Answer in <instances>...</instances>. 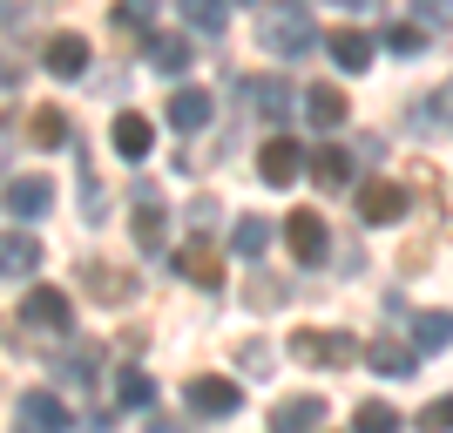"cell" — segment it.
Masks as SVG:
<instances>
[{"label": "cell", "mask_w": 453, "mask_h": 433, "mask_svg": "<svg viewBox=\"0 0 453 433\" xmlns=\"http://www.w3.org/2000/svg\"><path fill=\"white\" fill-rule=\"evenodd\" d=\"M257 41H265L271 55H311V48H325L319 41V27H311V14H304V0H284V7H271L265 14V27H257Z\"/></svg>", "instance_id": "cell-1"}, {"label": "cell", "mask_w": 453, "mask_h": 433, "mask_svg": "<svg viewBox=\"0 0 453 433\" xmlns=\"http://www.w3.org/2000/svg\"><path fill=\"white\" fill-rule=\"evenodd\" d=\"M291 352H298L304 366H352V359H365V345L352 339V332H298Z\"/></svg>", "instance_id": "cell-2"}, {"label": "cell", "mask_w": 453, "mask_h": 433, "mask_svg": "<svg viewBox=\"0 0 453 433\" xmlns=\"http://www.w3.org/2000/svg\"><path fill=\"white\" fill-rule=\"evenodd\" d=\"M244 406V386L224 373H203V379H189V414H203V420H230Z\"/></svg>", "instance_id": "cell-3"}, {"label": "cell", "mask_w": 453, "mask_h": 433, "mask_svg": "<svg viewBox=\"0 0 453 433\" xmlns=\"http://www.w3.org/2000/svg\"><path fill=\"white\" fill-rule=\"evenodd\" d=\"M298 170H311V150H298L291 135H271L265 156H257V176H265L271 189H291V183H298Z\"/></svg>", "instance_id": "cell-4"}, {"label": "cell", "mask_w": 453, "mask_h": 433, "mask_svg": "<svg viewBox=\"0 0 453 433\" xmlns=\"http://www.w3.org/2000/svg\"><path fill=\"white\" fill-rule=\"evenodd\" d=\"M81 291L102 298V305H122V298H135V278L109 258H81Z\"/></svg>", "instance_id": "cell-5"}, {"label": "cell", "mask_w": 453, "mask_h": 433, "mask_svg": "<svg viewBox=\"0 0 453 433\" xmlns=\"http://www.w3.org/2000/svg\"><path fill=\"white\" fill-rule=\"evenodd\" d=\"M365 366H372L379 379H413L419 345H406V339H372V345H365Z\"/></svg>", "instance_id": "cell-6"}, {"label": "cell", "mask_w": 453, "mask_h": 433, "mask_svg": "<svg viewBox=\"0 0 453 433\" xmlns=\"http://www.w3.org/2000/svg\"><path fill=\"white\" fill-rule=\"evenodd\" d=\"M284 244H291V258H298V264H319V258H325V224H319V210H291Z\"/></svg>", "instance_id": "cell-7"}, {"label": "cell", "mask_w": 453, "mask_h": 433, "mask_svg": "<svg viewBox=\"0 0 453 433\" xmlns=\"http://www.w3.org/2000/svg\"><path fill=\"white\" fill-rule=\"evenodd\" d=\"M41 61H48V75H55V81H81V75H88V41H81V35H55Z\"/></svg>", "instance_id": "cell-8"}, {"label": "cell", "mask_w": 453, "mask_h": 433, "mask_svg": "<svg viewBox=\"0 0 453 433\" xmlns=\"http://www.w3.org/2000/svg\"><path fill=\"white\" fill-rule=\"evenodd\" d=\"M14 420H20V427H41V433H68V427H75V420H68V406H61L55 393H20Z\"/></svg>", "instance_id": "cell-9"}, {"label": "cell", "mask_w": 453, "mask_h": 433, "mask_svg": "<svg viewBox=\"0 0 453 433\" xmlns=\"http://www.w3.org/2000/svg\"><path fill=\"white\" fill-rule=\"evenodd\" d=\"M244 95H250V109L265 115V122H291V109H298V102H291V89H284L278 75H250Z\"/></svg>", "instance_id": "cell-10"}, {"label": "cell", "mask_w": 453, "mask_h": 433, "mask_svg": "<svg viewBox=\"0 0 453 433\" xmlns=\"http://www.w3.org/2000/svg\"><path fill=\"white\" fill-rule=\"evenodd\" d=\"M20 319L35 325V332H61V325H68V291H55V284H41V291H27V305H20Z\"/></svg>", "instance_id": "cell-11"}, {"label": "cell", "mask_w": 453, "mask_h": 433, "mask_svg": "<svg viewBox=\"0 0 453 433\" xmlns=\"http://www.w3.org/2000/svg\"><path fill=\"white\" fill-rule=\"evenodd\" d=\"M48 204H55V183H48V176H14V183H7V210H14L20 224H35Z\"/></svg>", "instance_id": "cell-12"}, {"label": "cell", "mask_w": 453, "mask_h": 433, "mask_svg": "<svg viewBox=\"0 0 453 433\" xmlns=\"http://www.w3.org/2000/svg\"><path fill=\"white\" fill-rule=\"evenodd\" d=\"M359 217L365 224H399V217H406V189L399 183H365L359 189Z\"/></svg>", "instance_id": "cell-13"}, {"label": "cell", "mask_w": 453, "mask_h": 433, "mask_svg": "<svg viewBox=\"0 0 453 433\" xmlns=\"http://www.w3.org/2000/svg\"><path fill=\"white\" fill-rule=\"evenodd\" d=\"M176 278L217 291V284H224V264H217V251H210V244H183V251H176Z\"/></svg>", "instance_id": "cell-14"}, {"label": "cell", "mask_w": 453, "mask_h": 433, "mask_svg": "<svg viewBox=\"0 0 453 433\" xmlns=\"http://www.w3.org/2000/svg\"><path fill=\"white\" fill-rule=\"evenodd\" d=\"M163 115H170V129L196 135V129L210 122V95H203V89H176L170 102H163Z\"/></svg>", "instance_id": "cell-15"}, {"label": "cell", "mask_w": 453, "mask_h": 433, "mask_svg": "<svg viewBox=\"0 0 453 433\" xmlns=\"http://www.w3.org/2000/svg\"><path fill=\"white\" fill-rule=\"evenodd\" d=\"M115 150L129 156V163H142V156H150V143H156V129H150V115H135V109H122L115 115Z\"/></svg>", "instance_id": "cell-16"}, {"label": "cell", "mask_w": 453, "mask_h": 433, "mask_svg": "<svg viewBox=\"0 0 453 433\" xmlns=\"http://www.w3.org/2000/svg\"><path fill=\"white\" fill-rule=\"evenodd\" d=\"M325 55L339 61L345 75H365V61H372V41H365L359 27H339V35H325Z\"/></svg>", "instance_id": "cell-17"}, {"label": "cell", "mask_w": 453, "mask_h": 433, "mask_svg": "<svg viewBox=\"0 0 453 433\" xmlns=\"http://www.w3.org/2000/svg\"><path fill=\"white\" fill-rule=\"evenodd\" d=\"M319 420H325V399L319 393H298V399H278V406H271V427H278V433L319 427Z\"/></svg>", "instance_id": "cell-18"}, {"label": "cell", "mask_w": 453, "mask_h": 433, "mask_svg": "<svg viewBox=\"0 0 453 433\" xmlns=\"http://www.w3.org/2000/svg\"><path fill=\"white\" fill-rule=\"evenodd\" d=\"M142 48H150V68H156V75H183V68H189V55H196V48H189L183 35H150Z\"/></svg>", "instance_id": "cell-19"}, {"label": "cell", "mask_w": 453, "mask_h": 433, "mask_svg": "<svg viewBox=\"0 0 453 433\" xmlns=\"http://www.w3.org/2000/svg\"><path fill=\"white\" fill-rule=\"evenodd\" d=\"M0 258H7V264H0L7 278H35V271H41V244L27 237V230H7V244H0Z\"/></svg>", "instance_id": "cell-20"}, {"label": "cell", "mask_w": 453, "mask_h": 433, "mask_svg": "<svg viewBox=\"0 0 453 433\" xmlns=\"http://www.w3.org/2000/svg\"><path fill=\"white\" fill-rule=\"evenodd\" d=\"M311 176H319L325 189H345V183H352V150H339V143L311 150Z\"/></svg>", "instance_id": "cell-21"}, {"label": "cell", "mask_w": 453, "mask_h": 433, "mask_svg": "<svg viewBox=\"0 0 453 433\" xmlns=\"http://www.w3.org/2000/svg\"><path fill=\"white\" fill-rule=\"evenodd\" d=\"M176 7H183L189 35H224V20H230V0H176Z\"/></svg>", "instance_id": "cell-22"}, {"label": "cell", "mask_w": 453, "mask_h": 433, "mask_svg": "<svg viewBox=\"0 0 453 433\" xmlns=\"http://www.w3.org/2000/svg\"><path fill=\"white\" fill-rule=\"evenodd\" d=\"M304 115H311V129H339L345 122V95L332 89V81H319V89L304 95Z\"/></svg>", "instance_id": "cell-23"}, {"label": "cell", "mask_w": 453, "mask_h": 433, "mask_svg": "<svg viewBox=\"0 0 453 433\" xmlns=\"http://www.w3.org/2000/svg\"><path fill=\"white\" fill-rule=\"evenodd\" d=\"M413 345L419 352H447L453 345V312H419L413 319Z\"/></svg>", "instance_id": "cell-24"}, {"label": "cell", "mask_w": 453, "mask_h": 433, "mask_svg": "<svg viewBox=\"0 0 453 433\" xmlns=\"http://www.w3.org/2000/svg\"><path fill=\"white\" fill-rule=\"evenodd\" d=\"M386 48H393L399 61H419L426 55V27H419V20H393V27H386Z\"/></svg>", "instance_id": "cell-25"}, {"label": "cell", "mask_w": 453, "mask_h": 433, "mask_svg": "<svg viewBox=\"0 0 453 433\" xmlns=\"http://www.w3.org/2000/svg\"><path fill=\"white\" fill-rule=\"evenodd\" d=\"M163 230H170L163 204H156V197H142V210H135V244H142V251H156V244H163Z\"/></svg>", "instance_id": "cell-26"}, {"label": "cell", "mask_w": 453, "mask_h": 433, "mask_svg": "<svg viewBox=\"0 0 453 433\" xmlns=\"http://www.w3.org/2000/svg\"><path fill=\"white\" fill-rule=\"evenodd\" d=\"M230 244H237V258H265V244H271V224H265V217H237Z\"/></svg>", "instance_id": "cell-27"}, {"label": "cell", "mask_w": 453, "mask_h": 433, "mask_svg": "<svg viewBox=\"0 0 453 433\" xmlns=\"http://www.w3.org/2000/svg\"><path fill=\"white\" fill-rule=\"evenodd\" d=\"M27 129H35V143H41V150H61V143H68V115H61L55 102H48V109H35V122H27Z\"/></svg>", "instance_id": "cell-28"}, {"label": "cell", "mask_w": 453, "mask_h": 433, "mask_svg": "<svg viewBox=\"0 0 453 433\" xmlns=\"http://www.w3.org/2000/svg\"><path fill=\"white\" fill-rule=\"evenodd\" d=\"M115 399H122V406H150V399H156V379L135 373V366H122V373H115Z\"/></svg>", "instance_id": "cell-29"}, {"label": "cell", "mask_w": 453, "mask_h": 433, "mask_svg": "<svg viewBox=\"0 0 453 433\" xmlns=\"http://www.w3.org/2000/svg\"><path fill=\"white\" fill-rule=\"evenodd\" d=\"M352 427H359V433H393V427H399V414L386 406V399H365L359 414H352Z\"/></svg>", "instance_id": "cell-30"}, {"label": "cell", "mask_w": 453, "mask_h": 433, "mask_svg": "<svg viewBox=\"0 0 453 433\" xmlns=\"http://www.w3.org/2000/svg\"><path fill=\"white\" fill-rule=\"evenodd\" d=\"M61 386H81V393H88L95 386V352H68L61 359Z\"/></svg>", "instance_id": "cell-31"}, {"label": "cell", "mask_w": 453, "mask_h": 433, "mask_svg": "<svg viewBox=\"0 0 453 433\" xmlns=\"http://www.w3.org/2000/svg\"><path fill=\"white\" fill-rule=\"evenodd\" d=\"M419 27H453V0H413Z\"/></svg>", "instance_id": "cell-32"}, {"label": "cell", "mask_w": 453, "mask_h": 433, "mask_svg": "<svg viewBox=\"0 0 453 433\" xmlns=\"http://www.w3.org/2000/svg\"><path fill=\"white\" fill-rule=\"evenodd\" d=\"M413 427H426V433H447V427H453V393H447V399H434V406H426V414H419Z\"/></svg>", "instance_id": "cell-33"}, {"label": "cell", "mask_w": 453, "mask_h": 433, "mask_svg": "<svg viewBox=\"0 0 453 433\" xmlns=\"http://www.w3.org/2000/svg\"><path fill=\"white\" fill-rule=\"evenodd\" d=\"M250 366V373H265V359H271V345H257V339H244V352H237Z\"/></svg>", "instance_id": "cell-34"}, {"label": "cell", "mask_w": 453, "mask_h": 433, "mask_svg": "<svg viewBox=\"0 0 453 433\" xmlns=\"http://www.w3.org/2000/svg\"><path fill=\"white\" fill-rule=\"evenodd\" d=\"M434 102H440V122H453V81H447V89L434 95Z\"/></svg>", "instance_id": "cell-35"}, {"label": "cell", "mask_w": 453, "mask_h": 433, "mask_svg": "<svg viewBox=\"0 0 453 433\" xmlns=\"http://www.w3.org/2000/svg\"><path fill=\"white\" fill-rule=\"evenodd\" d=\"M332 7H345V14H372L379 0H332Z\"/></svg>", "instance_id": "cell-36"}]
</instances>
